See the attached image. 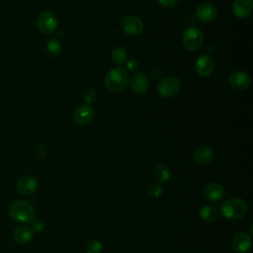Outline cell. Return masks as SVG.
Returning <instances> with one entry per match:
<instances>
[{"instance_id": "cell-1", "label": "cell", "mask_w": 253, "mask_h": 253, "mask_svg": "<svg viewBox=\"0 0 253 253\" xmlns=\"http://www.w3.org/2000/svg\"><path fill=\"white\" fill-rule=\"evenodd\" d=\"M8 213L9 216L17 222L29 223L34 219L35 209L28 201L18 200L9 206Z\"/></svg>"}, {"instance_id": "cell-2", "label": "cell", "mask_w": 253, "mask_h": 253, "mask_svg": "<svg viewBox=\"0 0 253 253\" xmlns=\"http://www.w3.org/2000/svg\"><path fill=\"white\" fill-rule=\"evenodd\" d=\"M128 73L123 67H115L108 71L105 76V86L112 92H121L128 84Z\"/></svg>"}, {"instance_id": "cell-3", "label": "cell", "mask_w": 253, "mask_h": 253, "mask_svg": "<svg viewBox=\"0 0 253 253\" xmlns=\"http://www.w3.org/2000/svg\"><path fill=\"white\" fill-rule=\"evenodd\" d=\"M247 204L240 199H227L220 206L222 215L232 220L242 218L247 213Z\"/></svg>"}, {"instance_id": "cell-4", "label": "cell", "mask_w": 253, "mask_h": 253, "mask_svg": "<svg viewBox=\"0 0 253 253\" xmlns=\"http://www.w3.org/2000/svg\"><path fill=\"white\" fill-rule=\"evenodd\" d=\"M182 42L189 51H197L204 43V34L199 28L190 27L184 32Z\"/></svg>"}, {"instance_id": "cell-5", "label": "cell", "mask_w": 253, "mask_h": 253, "mask_svg": "<svg viewBox=\"0 0 253 253\" xmlns=\"http://www.w3.org/2000/svg\"><path fill=\"white\" fill-rule=\"evenodd\" d=\"M180 90L181 82L174 76L165 77L157 84V91L164 98H172L176 96Z\"/></svg>"}, {"instance_id": "cell-6", "label": "cell", "mask_w": 253, "mask_h": 253, "mask_svg": "<svg viewBox=\"0 0 253 253\" xmlns=\"http://www.w3.org/2000/svg\"><path fill=\"white\" fill-rule=\"evenodd\" d=\"M37 28L43 35H50L57 28V19L51 11H43L37 18Z\"/></svg>"}, {"instance_id": "cell-7", "label": "cell", "mask_w": 253, "mask_h": 253, "mask_svg": "<svg viewBox=\"0 0 253 253\" xmlns=\"http://www.w3.org/2000/svg\"><path fill=\"white\" fill-rule=\"evenodd\" d=\"M38 187H39L38 180L35 177L30 175H25L20 177L16 183V190L20 194L26 195V196L36 193V191L38 190Z\"/></svg>"}, {"instance_id": "cell-8", "label": "cell", "mask_w": 253, "mask_h": 253, "mask_svg": "<svg viewBox=\"0 0 253 253\" xmlns=\"http://www.w3.org/2000/svg\"><path fill=\"white\" fill-rule=\"evenodd\" d=\"M143 22L136 16H127L122 21L123 31L129 36H136L143 30Z\"/></svg>"}, {"instance_id": "cell-9", "label": "cell", "mask_w": 253, "mask_h": 253, "mask_svg": "<svg viewBox=\"0 0 253 253\" xmlns=\"http://www.w3.org/2000/svg\"><path fill=\"white\" fill-rule=\"evenodd\" d=\"M228 82L230 86L236 90H245L251 84V77L250 75L242 70L234 71L230 74Z\"/></svg>"}, {"instance_id": "cell-10", "label": "cell", "mask_w": 253, "mask_h": 253, "mask_svg": "<svg viewBox=\"0 0 253 253\" xmlns=\"http://www.w3.org/2000/svg\"><path fill=\"white\" fill-rule=\"evenodd\" d=\"M95 116V111L93 110L92 107H90L89 105L85 104V105H81L78 106L74 113H73V120L77 125H87L89 124Z\"/></svg>"}, {"instance_id": "cell-11", "label": "cell", "mask_w": 253, "mask_h": 253, "mask_svg": "<svg viewBox=\"0 0 253 253\" xmlns=\"http://www.w3.org/2000/svg\"><path fill=\"white\" fill-rule=\"evenodd\" d=\"M195 69L196 72L203 77L210 76L214 70V61L209 55H201L196 60Z\"/></svg>"}, {"instance_id": "cell-12", "label": "cell", "mask_w": 253, "mask_h": 253, "mask_svg": "<svg viewBox=\"0 0 253 253\" xmlns=\"http://www.w3.org/2000/svg\"><path fill=\"white\" fill-rule=\"evenodd\" d=\"M197 17L205 23H210L215 20L217 16V9L211 3H202L196 9Z\"/></svg>"}, {"instance_id": "cell-13", "label": "cell", "mask_w": 253, "mask_h": 253, "mask_svg": "<svg viewBox=\"0 0 253 253\" xmlns=\"http://www.w3.org/2000/svg\"><path fill=\"white\" fill-rule=\"evenodd\" d=\"M204 197L211 202L219 201L224 196V188L221 184L211 182L207 184L203 189Z\"/></svg>"}, {"instance_id": "cell-14", "label": "cell", "mask_w": 253, "mask_h": 253, "mask_svg": "<svg viewBox=\"0 0 253 253\" xmlns=\"http://www.w3.org/2000/svg\"><path fill=\"white\" fill-rule=\"evenodd\" d=\"M231 246L235 252L245 253L251 247V236L245 232H238L233 236Z\"/></svg>"}, {"instance_id": "cell-15", "label": "cell", "mask_w": 253, "mask_h": 253, "mask_svg": "<svg viewBox=\"0 0 253 253\" xmlns=\"http://www.w3.org/2000/svg\"><path fill=\"white\" fill-rule=\"evenodd\" d=\"M253 10L252 0H234L232 4V13L239 19L247 18Z\"/></svg>"}, {"instance_id": "cell-16", "label": "cell", "mask_w": 253, "mask_h": 253, "mask_svg": "<svg viewBox=\"0 0 253 253\" xmlns=\"http://www.w3.org/2000/svg\"><path fill=\"white\" fill-rule=\"evenodd\" d=\"M130 88L133 93L141 95L149 88V80L144 73H135L130 79Z\"/></svg>"}, {"instance_id": "cell-17", "label": "cell", "mask_w": 253, "mask_h": 253, "mask_svg": "<svg viewBox=\"0 0 253 253\" xmlns=\"http://www.w3.org/2000/svg\"><path fill=\"white\" fill-rule=\"evenodd\" d=\"M214 152L207 145H202L198 147L194 152V159L200 165H207L213 160Z\"/></svg>"}, {"instance_id": "cell-18", "label": "cell", "mask_w": 253, "mask_h": 253, "mask_svg": "<svg viewBox=\"0 0 253 253\" xmlns=\"http://www.w3.org/2000/svg\"><path fill=\"white\" fill-rule=\"evenodd\" d=\"M34 232L28 225H22L15 228L13 232V239L18 244H26L33 239Z\"/></svg>"}, {"instance_id": "cell-19", "label": "cell", "mask_w": 253, "mask_h": 253, "mask_svg": "<svg viewBox=\"0 0 253 253\" xmlns=\"http://www.w3.org/2000/svg\"><path fill=\"white\" fill-rule=\"evenodd\" d=\"M200 216L205 221L212 222L218 219L219 211L215 207L211 205H206L200 210Z\"/></svg>"}, {"instance_id": "cell-20", "label": "cell", "mask_w": 253, "mask_h": 253, "mask_svg": "<svg viewBox=\"0 0 253 253\" xmlns=\"http://www.w3.org/2000/svg\"><path fill=\"white\" fill-rule=\"evenodd\" d=\"M154 177L160 183H167L170 180L171 172L167 165L165 164H158L154 168Z\"/></svg>"}, {"instance_id": "cell-21", "label": "cell", "mask_w": 253, "mask_h": 253, "mask_svg": "<svg viewBox=\"0 0 253 253\" xmlns=\"http://www.w3.org/2000/svg\"><path fill=\"white\" fill-rule=\"evenodd\" d=\"M45 49L47 51V53L52 56V57H56L61 53L62 50V45L60 43V42L55 39V38H51L46 42L45 44Z\"/></svg>"}, {"instance_id": "cell-22", "label": "cell", "mask_w": 253, "mask_h": 253, "mask_svg": "<svg viewBox=\"0 0 253 253\" xmlns=\"http://www.w3.org/2000/svg\"><path fill=\"white\" fill-rule=\"evenodd\" d=\"M126 57H127V52L126 50L122 47V46H118V47H115L111 53V58L112 60L118 64V65H121L123 63L126 62Z\"/></svg>"}, {"instance_id": "cell-23", "label": "cell", "mask_w": 253, "mask_h": 253, "mask_svg": "<svg viewBox=\"0 0 253 253\" xmlns=\"http://www.w3.org/2000/svg\"><path fill=\"white\" fill-rule=\"evenodd\" d=\"M103 249V245L99 240H91L86 245L87 253H100Z\"/></svg>"}, {"instance_id": "cell-24", "label": "cell", "mask_w": 253, "mask_h": 253, "mask_svg": "<svg viewBox=\"0 0 253 253\" xmlns=\"http://www.w3.org/2000/svg\"><path fill=\"white\" fill-rule=\"evenodd\" d=\"M82 98L84 100V102L88 105V104H91V103H94L97 99V93L94 89H88V90H85L83 95H82Z\"/></svg>"}, {"instance_id": "cell-25", "label": "cell", "mask_w": 253, "mask_h": 253, "mask_svg": "<svg viewBox=\"0 0 253 253\" xmlns=\"http://www.w3.org/2000/svg\"><path fill=\"white\" fill-rule=\"evenodd\" d=\"M161 193H162V188H161V185L158 183H153L148 188V195L153 199L158 198L161 195Z\"/></svg>"}, {"instance_id": "cell-26", "label": "cell", "mask_w": 253, "mask_h": 253, "mask_svg": "<svg viewBox=\"0 0 253 253\" xmlns=\"http://www.w3.org/2000/svg\"><path fill=\"white\" fill-rule=\"evenodd\" d=\"M30 227H31V229L33 230L34 233H40L44 228V222L41 218H36V219H33L31 221Z\"/></svg>"}, {"instance_id": "cell-27", "label": "cell", "mask_w": 253, "mask_h": 253, "mask_svg": "<svg viewBox=\"0 0 253 253\" xmlns=\"http://www.w3.org/2000/svg\"><path fill=\"white\" fill-rule=\"evenodd\" d=\"M138 68H139V64L136 59L130 58L126 61V69H128L129 71H136Z\"/></svg>"}, {"instance_id": "cell-28", "label": "cell", "mask_w": 253, "mask_h": 253, "mask_svg": "<svg viewBox=\"0 0 253 253\" xmlns=\"http://www.w3.org/2000/svg\"><path fill=\"white\" fill-rule=\"evenodd\" d=\"M159 2L160 5H162L163 7L166 8H172L174 6H176V4L178 3L179 0H157Z\"/></svg>"}, {"instance_id": "cell-29", "label": "cell", "mask_w": 253, "mask_h": 253, "mask_svg": "<svg viewBox=\"0 0 253 253\" xmlns=\"http://www.w3.org/2000/svg\"><path fill=\"white\" fill-rule=\"evenodd\" d=\"M150 73L152 74V77L155 78V79L161 76V70H160L159 68H157V67H153V68L150 70Z\"/></svg>"}]
</instances>
